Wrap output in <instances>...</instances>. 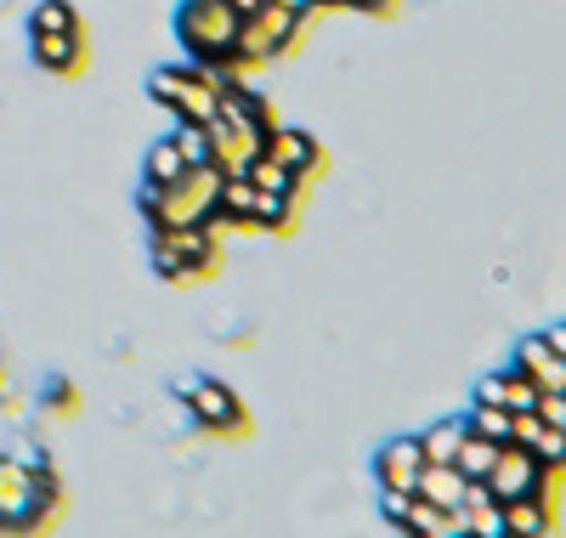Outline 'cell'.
I'll return each instance as SVG.
<instances>
[{"instance_id":"9c48e42d","label":"cell","mask_w":566,"mask_h":538,"mask_svg":"<svg viewBox=\"0 0 566 538\" xmlns=\"http://www.w3.org/2000/svg\"><path fill=\"white\" fill-rule=\"evenodd\" d=\"M181 397H187V420L205 431H239L244 425V403L221 380H181Z\"/></svg>"},{"instance_id":"83f0119b","label":"cell","mask_w":566,"mask_h":538,"mask_svg":"<svg viewBox=\"0 0 566 538\" xmlns=\"http://www.w3.org/2000/svg\"><path fill=\"white\" fill-rule=\"evenodd\" d=\"M544 340H549V346L566 358V323H555V329H544Z\"/></svg>"},{"instance_id":"4fadbf2b","label":"cell","mask_w":566,"mask_h":538,"mask_svg":"<svg viewBox=\"0 0 566 538\" xmlns=\"http://www.w3.org/2000/svg\"><path fill=\"white\" fill-rule=\"evenodd\" d=\"M413 494L431 499V505H442V510H464V470H459L453 459H424Z\"/></svg>"},{"instance_id":"2e32d148","label":"cell","mask_w":566,"mask_h":538,"mask_svg":"<svg viewBox=\"0 0 566 538\" xmlns=\"http://www.w3.org/2000/svg\"><path fill=\"white\" fill-rule=\"evenodd\" d=\"M464 532H476V538H504V505L493 499L488 482H464Z\"/></svg>"},{"instance_id":"7402d4cb","label":"cell","mask_w":566,"mask_h":538,"mask_svg":"<svg viewBox=\"0 0 566 538\" xmlns=\"http://www.w3.org/2000/svg\"><path fill=\"white\" fill-rule=\"evenodd\" d=\"M499 403H504L510 414H533V408H538V385L510 363V369L499 374Z\"/></svg>"},{"instance_id":"5bb4252c","label":"cell","mask_w":566,"mask_h":538,"mask_svg":"<svg viewBox=\"0 0 566 538\" xmlns=\"http://www.w3.org/2000/svg\"><path fill=\"white\" fill-rule=\"evenodd\" d=\"M266 154L283 165V170H295V176H306V170H317V142L306 136V131H295V125H272L266 131Z\"/></svg>"},{"instance_id":"e0dca14e","label":"cell","mask_w":566,"mask_h":538,"mask_svg":"<svg viewBox=\"0 0 566 538\" xmlns=\"http://www.w3.org/2000/svg\"><path fill=\"white\" fill-rule=\"evenodd\" d=\"M255 216V182L239 170V176H221V193H216V221L227 227H250Z\"/></svg>"},{"instance_id":"3957f363","label":"cell","mask_w":566,"mask_h":538,"mask_svg":"<svg viewBox=\"0 0 566 538\" xmlns=\"http://www.w3.org/2000/svg\"><path fill=\"white\" fill-rule=\"evenodd\" d=\"M148 256H154V272L170 278V283H187V278H205L216 267V221H199V227H148Z\"/></svg>"},{"instance_id":"44dd1931","label":"cell","mask_w":566,"mask_h":538,"mask_svg":"<svg viewBox=\"0 0 566 538\" xmlns=\"http://www.w3.org/2000/svg\"><path fill=\"white\" fill-rule=\"evenodd\" d=\"M493 459H499V443H488V436H476V431H464V443L453 454V465L464 470V482H482L493 470Z\"/></svg>"},{"instance_id":"30bf717a","label":"cell","mask_w":566,"mask_h":538,"mask_svg":"<svg viewBox=\"0 0 566 538\" xmlns=\"http://www.w3.org/2000/svg\"><path fill=\"white\" fill-rule=\"evenodd\" d=\"M419 470H424L419 436H391V443L374 454V482L391 487V494H413V487H419Z\"/></svg>"},{"instance_id":"9a60e30c","label":"cell","mask_w":566,"mask_h":538,"mask_svg":"<svg viewBox=\"0 0 566 538\" xmlns=\"http://www.w3.org/2000/svg\"><path fill=\"white\" fill-rule=\"evenodd\" d=\"M402 532H413V538H459L464 532V510H442V505L413 494L408 516H402Z\"/></svg>"},{"instance_id":"277c9868","label":"cell","mask_w":566,"mask_h":538,"mask_svg":"<svg viewBox=\"0 0 566 538\" xmlns=\"http://www.w3.org/2000/svg\"><path fill=\"white\" fill-rule=\"evenodd\" d=\"M52 505H57L52 465H45V470H23L12 454H0V527H34Z\"/></svg>"},{"instance_id":"484cf974","label":"cell","mask_w":566,"mask_h":538,"mask_svg":"<svg viewBox=\"0 0 566 538\" xmlns=\"http://www.w3.org/2000/svg\"><path fill=\"white\" fill-rule=\"evenodd\" d=\"M290 210H295V193H261V187H255V216H250V227H290Z\"/></svg>"},{"instance_id":"8fae6325","label":"cell","mask_w":566,"mask_h":538,"mask_svg":"<svg viewBox=\"0 0 566 538\" xmlns=\"http://www.w3.org/2000/svg\"><path fill=\"white\" fill-rule=\"evenodd\" d=\"M510 443H522L533 459H544L555 476H566V431L549 425L538 408L533 414H515V436H510Z\"/></svg>"},{"instance_id":"4316f807","label":"cell","mask_w":566,"mask_h":538,"mask_svg":"<svg viewBox=\"0 0 566 538\" xmlns=\"http://www.w3.org/2000/svg\"><path fill=\"white\" fill-rule=\"evenodd\" d=\"M29 29H34V34H69V29H80V23H74L69 0H40L34 18H29Z\"/></svg>"},{"instance_id":"5b68a950","label":"cell","mask_w":566,"mask_h":538,"mask_svg":"<svg viewBox=\"0 0 566 538\" xmlns=\"http://www.w3.org/2000/svg\"><path fill=\"white\" fill-rule=\"evenodd\" d=\"M148 96L154 103H165L176 120H210L221 108V91L199 74V63H181V69H154L148 74Z\"/></svg>"},{"instance_id":"f546056e","label":"cell","mask_w":566,"mask_h":538,"mask_svg":"<svg viewBox=\"0 0 566 538\" xmlns=\"http://www.w3.org/2000/svg\"><path fill=\"white\" fill-rule=\"evenodd\" d=\"M346 7H363V12H386L391 0H346Z\"/></svg>"},{"instance_id":"6da1fadb","label":"cell","mask_w":566,"mask_h":538,"mask_svg":"<svg viewBox=\"0 0 566 538\" xmlns=\"http://www.w3.org/2000/svg\"><path fill=\"white\" fill-rule=\"evenodd\" d=\"M216 193H221L216 165H187L165 187L142 182V216H148V227H199V221H216Z\"/></svg>"},{"instance_id":"f1b7e54d","label":"cell","mask_w":566,"mask_h":538,"mask_svg":"<svg viewBox=\"0 0 566 538\" xmlns=\"http://www.w3.org/2000/svg\"><path fill=\"white\" fill-rule=\"evenodd\" d=\"M266 7V0H232V12H239V18H255Z\"/></svg>"},{"instance_id":"ffe728a7","label":"cell","mask_w":566,"mask_h":538,"mask_svg":"<svg viewBox=\"0 0 566 538\" xmlns=\"http://www.w3.org/2000/svg\"><path fill=\"white\" fill-rule=\"evenodd\" d=\"M464 425L476 431V436H488V443H499V448L515 436V414H510V408H499V403H470Z\"/></svg>"},{"instance_id":"603a6c76","label":"cell","mask_w":566,"mask_h":538,"mask_svg":"<svg viewBox=\"0 0 566 538\" xmlns=\"http://www.w3.org/2000/svg\"><path fill=\"white\" fill-rule=\"evenodd\" d=\"M464 420H437L431 431H419V448H424V459H453L459 454V443H464Z\"/></svg>"},{"instance_id":"4dcf8cb0","label":"cell","mask_w":566,"mask_h":538,"mask_svg":"<svg viewBox=\"0 0 566 538\" xmlns=\"http://www.w3.org/2000/svg\"><path fill=\"white\" fill-rule=\"evenodd\" d=\"M560 431H566V420H560Z\"/></svg>"},{"instance_id":"7a4b0ae2","label":"cell","mask_w":566,"mask_h":538,"mask_svg":"<svg viewBox=\"0 0 566 538\" xmlns=\"http://www.w3.org/2000/svg\"><path fill=\"white\" fill-rule=\"evenodd\" d=\"M239 29H244V18L232 12V0H181V12H176L181 52L199 58V63L239 52Z\"/></svg>"},{"instance_id":"8992f818","label":"cell","mask_w":566,"mask_h":538,"mask_svg":"<svg viewBox=\"0 0 566 538\" xmlns=\"http://www.w3.org/2000/svg\"><path fill=\"white\" fill-rule=\"evenodd\" d=\"M482 482L493 487L499 505H504V499H555V470H549L544 459H533L522 443H504L499 459H493V470H488Z\"/></svg>"},{"instance_id":"cb8c5ba5","label":"cell","mask_w":566,"mask_h":538,"mask_svg":"<svg viewBox=\"0 0 566 538\" xmlns=\"http://www.w3.org/2000/svg\"><path fill=\"white\" fill-rule=\"evenodd\" d=\"M187 170V159H181V148H176V142L165 136V142H154V148H148V165H142V182H176Z\"/></svg>"},{"instance_id":"ac0fdd59","label":"cell","mask_w":566,"mask_h":538,"mask_svg":"<svg viewBox=\"0 0 566 538\" xmlns=\"http://www.w3.org/2000/svg\"><path fill=\"white\" fill-rule=\"evenodd\" d=\"M504 532H555V499H504Z\"/></svg>"},{"instance_id":"52a82bcc","label":"cell","mask_w":566,"mask_h":538,"mask_svg":"<svg viewBox=\"0 0 566 538\" xmlns=\"http://www.w3.org/2000/svg\"><path fill=\"white\" fill-rule=\"evenodd\" d=\"M301 7H290V0H266V7L255 18H244L239 29V52H232V63H266L277 52H290V40L301 29Z\"/></svg>"},{"instance_id":"ba28073f","label":"cell","mask_w":566,"mask_h":538,"mask_svg":"<svg viewBox=\"0 0 566 538\" xmlns=\"http://www.w3.org/2000/svg\"><path fill=\"white\" fill-rule=\"evenodd\" d=\"M205 131H210V165H216L221 176H239V170H250V159L266 148V125L232 120V114H221V108L205 120Z\"/></svg>"},{"instance_id":"7c38bea8","label":"cell","mask_w":566,"mask_h":538,"mask_svg":"<svg viewBox=\"0 0 566 538\" xmlns=\"http://www.w3.org/2000/svg\"><path fill=\"white\" fill-rule=\"evenodd\" d=\"M515 369H522L538 391H566V358L549 346L544 334H527L522 346H515V358H510Z\"/></svg>"},{"instance_id":"d6986e66","label":"cell","mask_w":566,"mask_h":538,"mask_svg":"<svg viewBox=\"0 0 566 538\" xmlns=\"http://www.w3.org/2000/svg\"><path fill=\"white\" fill-rule=\"evenodd\" d=\"M34 63L52 74H74L80 69V29L69 34H34Z\"/></svg>"},{"instance_id":"d4e9b609","label":"cell","mask_w":566,"mask_h":538,"mask_svg":"<svg viewBox=\"0 0 566 538\" xmlns=\"http://www.w3.org/2000/svg\"><path fill=\"white\" fill-rule=\"evenodd\" d=\"M170 142L181 148V159H187V165H210V131H205L199 120H176Z\"/></svg>"}]
</instances>
